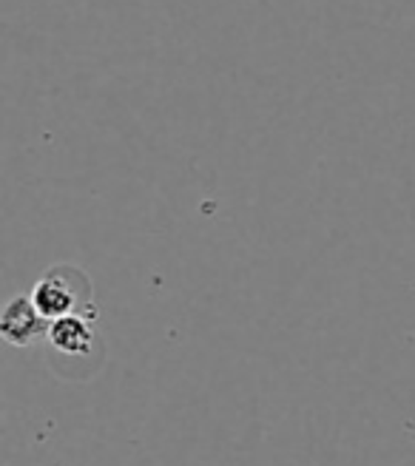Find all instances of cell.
<instances>
[{
	"instance_id": "1",
	"label": "cell",
	"mask_w": 415,
	"mask_h": 466,
	"mask_svg": "<svg viewBox=\"0 0 415 466\" xmlns=\"http://www.w3.org/2000/svg\"><path fill=\"white\" fill-rule=\"evenodd\" d=\"M32 301L49 321L66 319V316H91V319L97 316L95 305H91L88 276L68 265H57L52 270H46L32 290Z\"/></svg>"
},
{
	"instance_id": "2",
	"label": "cell",
	"mask_w": 415,
	"mask_h": 466,
	"mask_svg": "<svg viewBox=\"0 0 415 466\" xmlns=\"http://www.w3.org/2000/svg\"><path fill=\"white\" fill-rule=\"evenodd\" d=\"M52 321L46 319L32 296H15L0 313V336H4L12 347H29L40 336H49Z\"/></svg>"
},
{
	"instance_id": "3",
	"label": "cell",
	"mask_w": 415,
	"mask_h": 466,
	"mask_svg": "<svg viewBox=\"0 0 415 466\" xmlns=\"http://www.w3.org/2000/svg\"><path fill=\"white\" fill-rule=\"evenodd\" d=\"M49 344L63 356H88L95 347V319L91 316H66L52 321Z\"/></svg>"
}]
</instances>
